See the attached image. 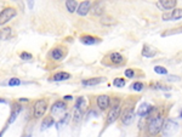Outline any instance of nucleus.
Instances as JSON below:
<instances>
[{
	"mask_svg": "<svg viewBox=\"0 0 182 137\" xmlns=\"http://www.w3.org/2000/svg\"><path fill=\"white\" fill-rule=\"evenodd\" d=\"M164 126V117L160 112H155L149 115L148 118V124H147V131L151 136L158 135Z\"/></svg>",
	"mask_w": 182,
	"mask_h": 137,
	"instance_id": "obj_1",
	"label": "nucleus"
},
{
	"mask_svg": "<svg viewBox=\"0 0 182 137\" xmlns=\"http://www.w3.org/2000/svg\"><path fill=\"white\" fill-rule=\"evenodd\" d=\"M85 110H86V101L84 97H78L77 102H75V107H74V122L79 123L82 120V118L84 117Z\"/></svg>",
	"mask_w": 182,
	"mask_h": 137,
	"instance_id": "obj_2",
	"label": "nucleus"
},
{
	"mask_svg": "<svg viewBox=\"0 0 182 137\" xmlns=\"http://www.w3.org/2000/svg\"><path fill=\"white\" fill-rule=\"evenodd\" d=\"M46 109H47V101L44 99V98L38 99L33 106V117L37 118V119L42 118V117H44Z\"/></svg>",
	"mask_w": 182,
	"mask_h": 137,
	"instance_id": "obj_3",
	"label": "nucleus"
},
{
	"mask_svg": "<svg viewBox=\"0 0 182 137\" xmlns=\"http://www.w3.org/2000/svg\"><path fill=\"white\" fill-rule=\"evenodd\" d=\"M17 15V10L12 6H7L5 7L1 12H0V26H4L5 23H7L9 21H11L15 16Z\"/></svg>",
	"mask_w": 182,
	"mask_h": 137,
	"instance_id": "obj_4",
	"label": "nucleus"
},
{
	"mask_svg": "<svg viewBox=\"0 0 182 137\" xmlns=\"http://www.w3.org/2000/svg\"><path fill=\"white\" fill-rule=\"evenodd\" d=\"M177 129H179V125L176 122H174V120H168L165 125L163 126V135L165 137H169L171 136V135H174L176 131H177Z\"/></svg>",
	"mask_w": 182,
	"mask_h": 137,
	"instance_id": "obj_5",
	"label": "nucleus"
},
{
	"mask_svg": "<svg viewBox=\"0 0 182 137\" xmlns=\"http://www.w3.org/2000/svg\"><path fill=\"white\" fill-rule=\"evenodd\" d=\"M120 115V106L119 103L117 104H113V107L108 112V115H107V124H113Z\"/></svg>",
	"mask_w": 182,
	"mask_h": 137,
	"instance_id": "obj_6",
	"label": "nucleus"
},
{
	"mask_svg": "<svg viewBox=\"0 0 182 137\" xmlns=\"http://www.w3.org/2000/svg\"><path fill=\"white\" fill-rule=\"evenodd\" d=\"M162 18L164 21H175V20H180L182 18V9H175L171 12H166L163 14Z\"/></svg>",
	"mask_w": 182,
	"mask_h": 137,
	"instance_id": "obj_7",
	"label": "nucleus"
},
{
	"mask_svg": "<svg viewBox=\"0 0 182 137\" xmlns=\"http://www.w3.org/2000/svg\"><path fill=\"white\" fill-rule=\"evenodd\" d=\"M134 118H135V112H134V109L132 108H127V109L124 110V113L122 115V122H123L124 125H130V124L132 123Z\"/></svg>",
	"mask_w": 182,
	"mask_h": 137,
	"instance_id": "obj_8",
	"label": "nucleus"
},
{
	"mask_svg": "<svg viewBox=\"0 0 182 137\" xmlns=\"http://www.w3.org/2000/svg\"><path fill=\"white\" fill-rule=\"evenodd\" d=\"M109 104H111V98L108 95H100L97 97V106L100 109H107L109 107Z\"/></svg>",
	"mask_w": 182,
	"mask_h": 137,
	"instance_id": "obj_9",
	"label": "nucleus"
},
{
	"mask_svg": "<svg viewBox=\"0 0 182 137\" xmlns=\"http://www.w3.org/2000/svg\"><path fill=\"white\" fill-rule=\"evenodd\" d=\"M66 109H67L66 103L62 102V101H57V102H55V103L52 104V107H51V113L58 115V114H61V113H64Z\"/></svg>",
	"mask_w": 182,
	"mask_h": 137,
	"instance_id": "obj_10",
	"label": "nucleus"
},
{
	"mask_svg": "<svg viewBox=\"0 0 182 137\" xmlns=\"http://www.w3.org/2000/svg\"><path fill=\"white\" fill-rule=\"evenodd\" d=\"M153 112V107L149 104V103H142L140 106V108L137 110V114L140 115V117H148L151 113Z\"/></svg>",
	"mask_w": 182,
	"mask_h": 137,
	"instance_id": "obj_11",
	"label": "nucleus"
},
{
	"mask_svg": "<svg viewBox=\"0 0 182 137\" xmlns=\"http://www.w3.org/2000/svg\"><path fill=\"white\" fill-rule=\"evenodd\" d=\"M155 55H157V50L154 49L153 46H151L148 44H144L143 45V47H142V56L151 58V57H153Z\"/></svg>",
	"mask_w": 182,
	"mask_h": 137,
	"instance_id": "obj_12",
	"label": "nucleus"
},
{
	"mask_svg": "<svg viewBox=\"0 0 182 137\" xmlns=\"http://www.w3.org/2000/svg\"><path fill=\"white\" fill-rule=\"evenodd\" d=\"M50 56H51V58L55 60V61H61V60L63 58V56H64V51H63L62 47L58 46V47H55V49L51 50Z\"/></svg>",
	"mask_w": 182,
	"mask_h": 137,
	"instance_id": "obj_13",
	"label": "nucleus"
},
{
	"mask_svg": "<svg viewBox=\"0 0 182 137\" xmlns=\"http://www.w3.org/2000/svg\"><path fill=\"white\" fill-rule=\"evenodd\" d=\"M90 7H91V2L90 1H83L78 6L77 12H78V15H80V16H85V15L90 11Z\"/></svg>",
	"mask_w": 182,
	"mask_h": 137,
	"instance_id": "obj_14",
	"label": "nucleus"
},
{
	"mask_svg": "<svg viewBox=\"0 0 182 137\" xmlns=\"http://www.w3.org/2000/svg\"><path fill=\"white\" fill-rule=\"evenodd\" d=\"M80 41L85 44V45H94V44H97L100 42V39L96 37H92V35H82L80 37Z\"/></svg>",
	"mask_w": 182,
	"mask_h": 137,
	"instance_id": "obj_15",
	"label": "nucleus"
},
{
	"mask_svg": "<svg viewBox=\"0 0 182 137\" xmlns=\"http://www.w3.org/2000/svg\"><path fill=\"white\" fill-rule=\"evenodd\" d=\"M176 4H177V1H175V0H160V1L158 2V5H159L162 9H165V10H171V9H174V7L176 6Z\"/></svg>",
	"mask_w": 182,
	"mask_h": 137,
	"instance_id": "obj_16",
	"label": "nucleus"
},
{
	"mask_svg": "<svg viewBox=\"0 0 182 137\" xmlns=\"http://www.w3.org/2000/svg\"><path fill=\"white\" fill-rule=\"evenodd\" d=\"M106 82V78H91V79H85L82 82V84L84 85V86H95V85H97L100 82Z\"/></svg>",
	"mask_w": 182,
	"mask_h": 137,
	"instance_id": "obj_17",
	"label": "nucleus"
},
{
	"mask_svg": "<svg viewBox=\"0 0 182 137\" xmlns=\"http://www.w3.org/2000/svg\"><path fill=\"white\" fill-rule=\"evenodd\" d=\"M92 14L95 15V16H101V15L104 14V5H103V2L97 1V2L94 4V6H92Z\"/></svg>",
	"mask_w": 182,
	"mask_h": 137,
	"instance_id": "obj_18",
	"label": "nucleus"
},
{
	"mask_svg": "<svg viewBox=\"0 0 182 137\" xmlns=\"http://www.w3.org/2000/svg\"><path fill=\"white\" fill-rule=\"evenodd\" d=\"M70 78V74L67 72H58L52 77V80L55 82H63V80H68Z\"/></svg>",
	"mask_w": 182,
	"mask_h": 137,
	"instance_id": "obj_19",
	"label": "nucleus"
},
{
	"mask_svg": "<svg viewBox=\"0 0 182 137\" xmlns=\"http://www.w3.org/2000/svg\"><path fill=\"white\" fill-rule=\"evenodd\" d=\"M109 60L114 64H119V63H122L124 61V57L120 55L119 52H113V54L109 55Z\"/></svg>",
	"mask_w": 182,
	"mask_h": 137,
	"instance_id": "obj_20",
	"label": "nucleus"
},
{
	"mask_svg": "<svg viewBox=\"0 0 182 137\" xmlns=\"http://www.w3.org/2000/svg\"><path fill=\"white\" fill-rule=\"evenodd\" d=\"M66 7H67L68 12L73 14V12H75V10H78V2H77V1H74V0L66 1Z\"/></svg>",
	"mask_w": 182,
	"mask_h": 137,
	"instance_id": "obj_21",
	"label": "nucleus"
},
{
	"mask_svg": "<svg viewBox=\"0 0 182 137\" xmlns=\"http://www.w3.org/2000/svg\"><path fill=\"white\" fill-rule=\"evenodd\" d=\"M54 123H55V120H54L52 117H46V118L42 120V129H47V127H50L51 125H54Z\"/></svg>",
	"mask_w": 182,
	"mask_h": 137,
	"instance_id": "obj_22",
	"label": "nucleus"
},
{
	"mask_svg": "<svg viewBox=\"0 0 182 137\" xmlns=\"http://www.w3.org/2000/svg\"><path fill=\"white\" fill-rule=\"evenodd\" d=\"M101 23H102V24H106V26H111V24L114 23V18H112L111 16L104 15V16L101 18Z\"/></svg>",
	"mask_w": 182,
	"mask_h": 137,
	"instance_id": "obj_23",
	"label": "nucleus"
},
{
	"mask_svg": "<svg viewBox=\"0 0 182 137\" xmlns=\"http://www.w3.org/2000/svg\"><path fill=\"white\" fill-rule=\"evenodd\" d=\"M20 110H21V107L20 106H17V108L15 107L14 109H12V113H11V117H10V120H9V123H14L15 119H16V117L18 115V113H20Z\"/></svg>",
	"mask_w": 182,
	"mask_h": 137,
	"instance_id": "obj_24",
	"label": "nucleus"
},
{
	"mask_svg": "<svg viewBox=\"0 0 182 137\" xmlns=\"http://www.w3.org/2000/svg\"><path fill=\"white\" fill-rule=\"evenodd\" d=\"M125 80H124V78H115L114 80H113V85L114 86H117V87H123V86H125Z\"/></svg>",
	"mask_w": 182,
	"mask_h": 137,
	"instance_id": "obj_25",
	"label": "nucleus"
},
{
	"mask_svg": "<svg viewBox=\"0 0 182 137\" xmlns=\"http://www.w3.org/2000/svg\"><path fill=\"white\" fill-rule=\"evenodd\" d=\"M143 87H144V85L140 82H134V84L131 85V89H132V90H135V91H142V90H143Z\"/></svg>",
	"mask_w": 182,
	"mask_h": 137,
	"instance_id": "obj_26",
	"label": "nucleus"
},
{
	"mask_svg": "<svg viewBox=\"0 0 182 137\" xmlns=\"http://www.w3.org/2000/svg\"><path fill=\"white\" fill-rule=\"evenodd\" d=\"M154 72H155L157 74H166V73H168V69L162 67V66H155V67H154Z\"/></svg>",
	"mask_w": 182,
	"mask_h": 137,
	"instance_id": "obj_27",
	"label": "nucleus"
},
{
	"mask_svg": "<svg viewBox=\"0 0 182 137\" xmlns=\"http://www.w3.org/2000/svg\"><path fill=\"white\" fill-rule=\"evenodd\" d=\"M10 32H11L10 28H4V29H1V30H0V40H1L4 37L7 38V35L10 34Z\"/></svg>",
	"mask_w": 182,
	"mask_h": 137,
	"instance_id": "obj_28",
	"label": "nucleus"
},
{
	"mask_svg": "<svg viewBox=\"0 0 182 137\" xmlns=\"http://www.w3.org/2000/svg\"><path fill=\"white\" fill-rule=\"evenodd\" d=\"M20 57H21V60H23V61H29V60H32L33 58V56L28 54V52H21L20 54Z\"/></svg>",
	"mask_w": 182,
	"mask_h": 137,
	"instance_id": "obj_29",
	"label": "nucleus"
},
{
	"mask_svg": "<svg viewBox=\"0 0 182 137\" xmlns=\"http://www.w3.org/2000/svg\"><path fill=\"white\" fill-rule=\"evenodd\" d=\"M21 82H20V79H17V78H12V79H10L9 82H7V85L9 86H17V85H20Z\"/></svg>",
	"mask_w": 182,
	"mask_h": 137,
	"instance_id": "obj_30",
	"label": "nucleus"
},
{
	"mask_svg": "<svg viewBox=\"0 0 182 137\" xmlns=\"http://www.w3.org/2000/svg\"><path fill=\"white\" fill-rule=\"evenodd\" d=\"M125 77L126 78H134L135 77V70L131 68L126 69L125 70Z\"/></svg>",
	"mask_w": 182,
	"mask_h": 137,
	"instance_id": "obj_31",
	"label": "nucleus"
},
{
	"mask_svg": "<svg viewBox=\"0 0 182 137\" xmlns=\"http://www.w3.org/2000/svg\"><path fill=\"white\" fill-rule=\"evenodd\" d=\"M182 32V28H179V29H174V30H171V32H166V33H164L163 35L164 37H166V35H170V34H175V33H181Z\"/></svg>",
	"mask_w": 182,
	"mask_h": 137,
	"instance_id": "obj_32",
	"label": "nucleus"
},
{
	"mask_svg": "<svg viewBox=\"0 0 182 137\" xmlns=\"http://www.w3.org/2000/svg\"><path fill=\"white\" fill-rule=\"evenodd\" d=\"M180 78L179 77H176V75H170V77H168V80L169 82H177Z\"/></svg>",
	"mask_w": 182,
	"mask_h": 137,
	"instance_id": "obj_33",
	"label": "nucleus"
},
{
	"mask_svg": "<svg viewBox=\"0 0 182 137\" xmlns=\"http://www.w3.org/2000/svg\"><path fill=\"white\" fill-rule=\"evenodd\" d=\"M63 98H64V101H70L73 97H72V96H64Z\"/></svg>",
	"mask_w": 182,
	"mask_h": 137,
	"instance_id": "obj_34",
	"label": "nucleus"
},
{
	"mask_svg": "<svg viewBox=\"0 0 182 137\" xmlns=\"http://www.w3.org/2000/svg\"><path fill=\"white\" fill-rule=\"evenodd\" d=\"M21 101L22 102H26V101H28V98H21Z\"/></svg>",
	"mask_w": 182,
	"mask_h": 137,
	"instance_id": "obj_35",
	"label": "nucleus"
},
{
	"mask_svg": "<svg viewBox=\"0 0 182 137\" xmlns=\"http://www.w3.org/2000/svg\"><path fill=\"white\" fill-rule=\"evenodd\" d=\"M0 102H2V103H4V102H5V99H1V98H0Z\"/></svg>",
	"mask_w": 182,
	"mask_h": 137,
	"instance_id": "obj_36",
	"label": "nucleus"
},
{
	"mask_svg": "<svg viewBox=\"0 0 182 137\" xmlns=\"http://www.w3.org/2000/svg\"><path fill=\"white\" fill-rule=\"evenodd\" d=\"M180 118H182V110H181V113H180Z\"/></svg>",
	"mask_w": 182,
	"mask_h": 137,
	"instance_id": "obj_37",
	"label": "nucleus"
}]
</instances>
